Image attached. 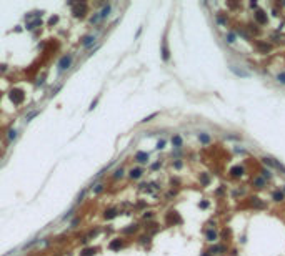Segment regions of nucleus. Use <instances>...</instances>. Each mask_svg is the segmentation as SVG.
<instances>
[{"mask_svg": "<svg viewBox=\"0 0 285 256\" xmlns=\"http://www.w3.org/2000/svg\"><path fill=\"white\" fill-rule=\"evenodd\" d=\"M24 98H25V95H24V92H20V90H13V92L10 93V100H12L13 103H22Z\"/></svg>", "mask_w": 285, "mask_h": 256, "instance_id": "f257e3e1", "label": "nucleus"}, {"mask_svg": "<svg viewBox=\"0 0 285 256\" xmlns=\"http://www.w3.org/2000/svg\"><path fill=\"white\" fill-rule=\"evenodd\" d=\"M72 55H67V57H63L62 60H60V63H59V70L60 71H63V70H67L68 67H70V63H72Z\"/></svg>", "mask_w": 285, "mask_h": 256, "instance_id": "f03ea898", "label": "nucleus"}, {"mask_svg": "<svg viewBox=\"0 0 285 256\" xmlns=\"http://www.w3.org/2000/svg\"><path fill=\"white\" fill-rule=\"evenodd\" d=\"M264 161H265L267 165H270L272 168H277V170H280L282 173H285V166H284V165H280L278 161H275V160H272V158H264Z\"/></svg>", "mask_w": 285, "mask_h": 256, "instance_id": "7ed1b4c3", "label": "nucleus"}, {"mask_svg": "<svg viewBox=\"0 0 285 256\" xmlns=\"http://www.w3.org/2000/svg\"><path fill=\"white\" fill-rule=\"evenodd\" d=\"M167 223H180V216L177 214V211H168V214H167Z\"/></svg>", "mask_w": 285, "mask_h": 256, "instance_id": "20e7f679", "label": "nucleus"}, {"mask_svg": "<svg viewBox=\"0 0 285 256\" xmlns=\"http://www.w3.org/2000/svg\"><path fill=\"white\" fill-rule=\"evenodd\" d=\"M255 18H257V22H259V23H262V25H265V23H267V15H265L264 10H257V12H255Z\"/></svg>", "mask_w": 285, "mask_h": 256, "instance_id": "39448f33", "label": "nucleus"}, {"mask_svg": "<svg viewBox=\"0 0 285 256\" xmlns=\"http://www.w3.org/2000/svg\"><path fill=\"white\" fill-rule=\"evenodd\" d=\"M85 7H87V5H85V4H82V5H77V9H75V12H73V13H75V17H84V15H85Z\"/></svg>", "mask_w": 285, "mask_h": 256, "instance_id": "423d86ee", "label": "nucleus"}, {"mask_svg": "<svg viewBox=\"0 0 285 256\" xmlns=\"http://www.w3.org/2000/svg\"><path fill=\"white\" fill-rule=\"evenodd\" d=\"M123 246V243H122V239H113L112 243H110V249H120V248Z\"/></svg>", "mask_w": 285, "mask_h": 256, "instance_id": "0eeeda50", "label": "nucleus"}, {"mask_svg": "<svg viewBox=\"0 0 285 256\" xmlns=\"http://www.w3.org/2000/svg\"><path fill=\"white\" fill-rule=\"evenodd\" d=\"M97 253L95 248H87V249H84V251L80 253V256H93Z\"/></svg>", "mask_w": 285, "mask_h": 256, "instance_id": "6e6552de", "label": "nucleus"}, {"mask_svg": "<svg viewBox=\"0 0 285 256\" xmlns=\"http://www.w3.org/2000/svg\"><path fill=\"white\" fill-rule=\"evenodd\" d=\"M130 177H132V178H140V177H142V170H140V168L132 170V171H130Z\"/></svg>", "mask_w": 285, "mask_h": 256, "instance_id": "1a4fd4ad", "label": "nucleus"}, {"mask_svg": "<svg viewBox=\"0 0 285 256\" xmlns=\"http://www.w3.org/2000/svg\"><path fill=\"white\" fill-rule=\"evenodd\" d=\"M135 158H137L138 161H147L148 155H147V153H143V151H138V153H137V156H135Z\"/></svg>", "mask_w": 285, "mask_h": 256, "instance_id": "9d476101", "label": "nucleus"}, {"mask_svg": "<svg viewBox=\"0 0 285 256\" xmlns=\"http://www.w3.org/2000/svg\"><path fill=\"white\" fill-rule=\"evenodd\" d=\"M207 238H209L210 241H215V238H217V233H215V231H212V230H209V231H207Z\"/></svg>", "mask_w": 285, "mask_h": 256, "instance_id": "9b49d317", "label": "nucleus"}, {"mask_svg": "<svg viewBox=\"0 0 285 256\" xmlns=\"http://www.w3.org/2000/svg\"><path fill=\"white\" fill-rule=\"evenodd\" d=\"M168 57H170V55H168V48H167V47H162V58H164V60H168Z\"/></svg>", "mask_w": 285, "mask_h": 256, "instance_id": "f8f14e48", "label": "nucleus"}, {"mask_svg": "<svg viewBox=\"0 0 285 256\" xmlns=\"http://www.w3.org/2000/svg\"><path fill=\"white\" fill-rule=\"evenodd\" d=\"M240 175H242V168L240 166H237V168L232 170V177H240Z\"/></svg>", "mask_w": 285, "mask_h": 256, "instance_id": "ddd939ff", "label": "nucleus"}, {"mask_svg": "<svg viewBox=\"0 0 285 256\" xmlns=\"http://www.w3.org/2000/svg\"><path fill=\"white\" fill-rule=\"evenodd\" d=\"M273 200H275V201H282V200H284V195H282L280 191H275V193H273Z\"/></svg>", "mask_w": 285, "mask_h": 256, "instance_id": "4468645a", "label": "nucleus"}, {"mask_svg": "<svg viewBox=\"0 0 285 256\" xmlns=\"http://www.w3.org/2000/svg\"><path fill=\"white\" fill-rule=\"evenodd\" d=\"M172 143L175 145V147H180V145H182V138H180V136H173Z\"/></svg>", "mask_w": 285, "mask_h": 256, "instance_id": "2eb2a0df", "label": "nucleus"}, {"mask_svg": "<svg viewBox=\"0 0 285 256\" xmlns=\"http://www.w3.org/2000/svg\"><path fill=\"white\" fill-rule=\"evenodd\" d=\"M209 140H210V138H209V135H205V133H202V135H200V141H202V143H209Z\"/></svg>", "mask_w": 285, "mask_h": 256, "instance_id": "dca6fc26", "label": "nucleus"}, {"mask_svg": "<svg viewBox=\"0 0 285 256\" xmlns=\"http://www.w3.org/2000/svg\"><path fill=\"white\" fill-rule=\"evenodd\" d=\"M113 216H115V211H113V210H109V211H107V213H105V218H113Z\"/></svg>", "mask_w": 285, "mask_h": 256, "instance_id": "f3484780", "label": "nucleus"}, {"mask_svg": "<svg viewBox=\"0 0 285 256\" xmlns=\"http://www.w3.org/2000/svg\"><path fill=\"white\" fill-rule=\"evenodd\" d=\"M92 40H95V37H85V38H84V42H82V43H84V45H88V43L92 42Z\"/></svg>", "mask_w": 285, "mask_h": 256, "instance_id": "a211bd4d", "label": "nucleus"}, {"mask_svg": "<svg viewBox=\"0 0 285 256\" xmlns=\"http://www.w3.org/2000/svg\"><path fill=\"white\" fill-rule=\"evenodd\" d=\"M262 185H264V180H262V178L255 180V186H257V188H262Z\"/></svg>", "mask_w": 285, "mask_h": 256, "instance_id": "6ab92c4d", "label": "nucleus"}, {"mask_svg": "<svg viewBox=\"0 0 285 256\" xmlns=\"http://www.w3.org/2000/svg\"><path fill=\"white\" fill-rule=\"evenodd\" d=\"M227 42H228V43L235 42V34H232V32H230V34H228V40H227Z\"/></svg>", "mask_w": 285, "mask_h": 256, "instance_id": "aec40b11", "label": "nucleus"}, {"mask_svg": "<svg viewBox=\"0 0 285 256\" xmlns=\"http://www.w3.org/2000/svg\"><path fill=\"white\" fill-rule=\"evenodd\" d=\"M259 48H262V50H270V47H268V45H265V43H259Z\"/></svg>", "mask_w": 285, "mask_h": 256, "instance_id": "412c9836", "label": "nucleus"}, {"mask_svg": "<svg viewBox=\"0 0 285 256\" xmlns=\"http://www.w3.org/2000/svg\"><path fill=\"white\" fill-rule=\"evenodd\" d=\"M165 147V140H160L159 143H157V148H164Z\"/></svg>", "mask_w": 285, "mask_h": 256, "instance_id": "4be33fe9", "label": "nucleus"}, {"mask_svg": "<svg viewBox=\"0 0 285 256\" xmlns=\"http://www.w3.org/2000/svg\"><path fill=\"white\" fill-rule=\"evenodd\" d=\"M217 22H218V23H225V17H220V15H218V17H217Z\"/></svg>", "mask_w": 285, "mask_h": 256, "instance_id": "5701e85b", "label": "nucleus"}, {"mask_svg": "<svg viewBox=\"0 0 285 256\" xmlns=\"http://www.w3.org/2000/svg\"><path fill=\"white\" fill-rule=\"evenodd\" d=\"M278 80H280L282 83H285V73H280V75H278Z\"/></svg>", "mask_w": 285, "mask_h": 256, "instance_id": "b1692460", "label": "nucleus"}, {"mask_svg": "<svg viewBox=\"0 0 285 256\" xmlns=\"http://www.w3.org/2000/svg\"><path fill=\"white\" fill-rule=\"evenodd\" d=\"M202 183H209V177L207 175H202Z\"/></svg>", "mask_w": 285, "mask_h": 256, "instance_id": "393cba45", "label": "nucleus"}, {"mask_svg": "<svg viewBox=\"0 0 285 256\" xmlns=\"http://www.w3.org/2000/svg\"><path fill=\"white\" fill-rule=\"evenodd\" d=\"M135 230H137V226H134V228H127V230H125V233H134Z\"/></svg>", "mask_w": 285, "mask_h": 256, "instance_id": "a878e982", "label": "nucleus"}, {"mask_svg": "<svg viewBox=\"0 0 285 256\" xmlns=\"http://www.w3.org/2000/svg\"><path fill=\"white\" fill-rule=\"evenodd\" d=\"M57 20H59V18H57V17H52L50 20H48V23H50V25H54V23H55V22H57Z\"/></svg>", "mask_w": 285, "mask_h": 256, "instance_id": "bb28decb", "label": "nucleus"}, {"mask_svg": "<svg viewBox=\"0 0 285 256\" xmlns=\"http://www.w3.org/2000/svg\"><path fill=\"white\" fill-rule=\"evenodd\" d=\"M9 138L12 140V138H15V130H10V135H9Z\"/></svg>", "mask_w": 285, "mask_h": 256, "instance_id": "cd10ccee", "label": "nucleus"}, {"mask_svg": "<svg viewBox=\"0 0 285 256\" xmlns=\"http://www.w3.org/2000/svg\"><path fill=\"white\" fill-rule=\"evenodd\" d=\"M122 173H123V171H122V170H118V171H117V173H115V178H118V177H122Z\"/></svg>", "mask_w": 285, "mask_h": 256, "instance_id": "c85d7f7f", "label": "nucleus"}, {"mask_svg": "<svg viewBox=\"0 0 285 256\" xmlns=\"http://www.w3.org/2000/svg\"><path fill=\"white\" fill-rule=\"evenodd\" d=\"M98 191H102V185H98V186L95 188V193H98Z\"/></svg>", "mask_w": 285, "mask_h": 256, "instance_id": "c756f323", "label": "nucleus"}, {"mask_svg": "<svg viewBox=\"0 0 285 256\" xmlns=\"http://www.w3.org/2000/svg\"><path fill=\"white\" fill-rule=\"evenodd\" d=\"M202 256H209V255H205V253H203V255H202Z\"/></svg>", "mask_w": 285, "mask_h": 256, "instance_id": "7c9ffc66", "label": "nucleus"}]
</instances>
